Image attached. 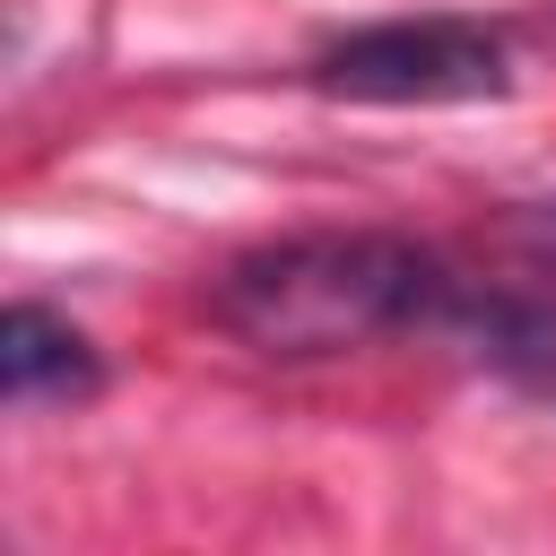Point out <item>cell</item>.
<instances>
[{"label": "cell", "instance_id": "cell-1", "mask_svg": "<svg viewBox=\"0 0 556 556\" xmlns=\"http://www.w3.org/2000/svg\"><path fill=\"white\" fill-rule=\"evenodd\" d=\"M434 304H443V243L408 235H287L226 261V278L208 287L217 330L287 365L417 330L434 321Z\"/></svg>", "mask_w": 556, "mask_h": 556}, {"label": "cell", "instance_id": "cell-2", "mask_svg": "<svg viewBox=\"0 0 556 556\" xmlns=\"http://www.w3.org/2000/svg\"><path fill=\"white\" fill-rule=\"evenodd\" d=\"M434 330H460L495 365H556V200H513L443 243Z\"/></svg>", "mask_w": 556, "mask_h": 556}, {"label": "cell", "instance_id": "cell-3", "mask_svg": "<svg viewBox=\"0 0 556 556\" xmlns=\"http://www.w3.org/2000/svg\"><path fill=\"white\" fill-rule=\"evenodd\" d=\"M313 87L348 104H478L513 87V43L486 17H382L321 43Z\"/></svg>", "mask_w": 556, "mask_h": 556}, {"label": "cell", "instance_id": "cell-4", "mask_svg": "<svg viewBox=\"0 0 556 556\" xmlns=\"http://www.w3.org/2000/svg\"><path fill=\"white\" fill-rule=\"evenodd\" d=\"M0 391H9V408H52V400L78 408L104 391V356L78 321H61L43 304H9L0 313Z\"/></svg>", "mask_w": 556, "mask_h": 556}]
</instances>
